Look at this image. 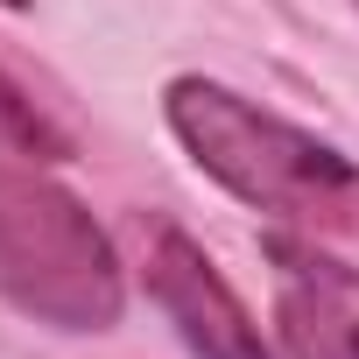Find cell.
I'll return each mask as SVG.
<instances>
[{"mask_svg": "<svg viewBox=\"0 0 359 359\" xmlns=\"http://www.w3.org/2000/svg\"><path fill=\"white\" fill-rule=\"evenodd\" d=\"M275 268V338L289 359H359V268L303 233L261 240Z\"/></svg>", "mask_w": 359, "mask_h": 359, "instance_id": "4", "label": "cell"}, {"mask_svg": "<svg viewBox=\"0 0 359 359\" xmlns=\"http://www.w3.org/2000/svg\"><path fill=\"white\" fill-rule=\"evenodd\" d=\"M352 8H359V0H352Z\"/></svg>", "mask_w": 359, "mask_h": 359, "instance_id": "6", "label": "cell"}, {"mask_svg": "<svg viewBox=\"0 0 359 359\" xmlns=\"http://www.w3.org/2000/svg\"><path fill=\"white\" fill-rule=\"evenodd\" d=\"M141 282H148V303L176 324V338H184L191 359H275L268 338H261V324L247 317V303L219 275V261L184 226H155Z\"/></svg>", "mask_w": 359, "mask_h": 359, "instance_id": "3", "label": "cell"}, {"mask_svg": "<svg viewBox=\"0 0 359 359\" xmlns=\"http://www.w3.org/2000/svg\"><path fill=\"white\" fill-rule=\"evenodd\" d=\"M64 134L0 71V296L57 331H113L127 275L106 226L57 184Z\"/></svg>", "mask_w": 359, "mask_h": 359, "instance_id": "1", "label": "cell"}, {"mask_svg": "<svg viewBox=\"0 0 359 359\" xmlns=\"http://www.w3.org/2000/svg\"><path fill=\"white\" fill-rule=\"evenodd\" d=\"M169 134L184 141V155L226 184L240 205L303 226V233H345L359 226V162L338 155L331 141L261 113L254 99L212 85V78H176L169 99Z\"/></svg>", "mask_w": 359, "mask_h": 359, "instance_id": "2", "label": "cell"}, {"mask_svg": "<svg viewBox=\"0 0 359 359\" xmlns=\"http://www.w3.org/2000/svg\"><path fill=\"white\" fill-rule=\"evenodd\" d=\"M0 8H29V0H0Z\"/></svg>", "mask_w": 359, "mask_h": 359, "instance_id": "5", "label": "cell"}]
</instances>
